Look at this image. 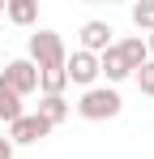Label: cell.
<instances>
[{
	"mask_svg": "<svg viewBox=\"0 0 154 159\" xmlns=\"http://www.w3.org/2000/svg\"><path fill=\"white\" fill-rule=\"evenodd\" d=\"M39 73H51V69H64V60H69V52H64V39L56 34V30H39V34H30V56H26Z\"/></svg>",
	"mask_w": 154,
	"mask_h": 159,
	"instance_id": "6da1fadb",
	"label": "cell"
},
{
	"mask_svg": "<svg viewBox=\"0 0 154 159\" xmlns=\"http://www.w3.org/2000/svg\"><path fill=\"white\" fill-rule=\"evenodd\" d=\"M120 107H124L120 90H111V86H90V90L81 95L77 112H81L86 120H111V116H120Z\"/></svg>",
	"mask_w": 154,
	"mask_h": 159,
	"instance_id": "7a4b0ae2",
	"label": "cell"
},
{
	"mask_svg": "<svg viewBox=\"0 0 154 159\" xmlns=\"http://www.w3.org/2000/svg\"><path fill=\"white\" fill-rule=\"evenodd\" d=\"M0 82H4V86H9L17 99H26L30 90H39V69H34V65L22 56V60H9V65L0 69Z\"/></svg>",
	"mask_w": 154,
	"mask_h": 159,
	"instance_id": "3957f363",
	"label": "cell"
},
{
	"mask_svg": "<svg viewBox=\"0 0 154 159\" xmlns=\"http://www.w3.org/2000/svg\"><path fill=\"white\" fill-rule=\"evenodd\" d=\"M51 133V125L43 120V116H34V112H22L13 125H9V142L13 146H34L39 138H47Z\"/></svg>",
	"mask_w": 154,
	"mask_h": 159,
	"instance_id": "277c9868",
	"label": "cell"
},
{
	"mask_svg": "<svg viewBox=\"0 0 154 159\" xmlns=\"http://www.w3.org/2000/svg\"><path fill=\"white\" fill-rule=\"evenodd\" d=\"M64 78L90 90V86H94V78H99V56H90V52H81V48H77V52L64 60Z\"/></svg>",
	"mask_w": 154,
	"mask_h": 159,
	"instance_id": "5b68a950",
	"label": "cell"
},
{
	"mask_svg": "<svg viewBox=\"0 0 154 159\" xmlns=\"http://www.w3.org/2000/svg\"><path fill=\"white\" fill-rule=\"evenodd\" d=\"M111 22H99V17H90L86 26H81V52H90V56H103L107 48H111Z\"/></svg>",
	"mask_w": 154,
	"mask_h": 159,
	"instance_id": "8992f818",
	"label": "cell"
},
{
	"mask_svg": "<svg viewBox=\"0 0 154 159\" xmlns=\"http://www.w3.org/2000/svg\"><path fill=\"white\" fill-rule=\"evenodd\" d=\"M116 48H120V56H124L128 73H137V69L150 60V52H146V39H141V34H128V39H120Z\"/></svg>",
	"mask_w": 154,
	"mask_h": 159,
	"instance_id": "52a82bcc",
	"label": "cell"
},
{
	"mask_svg": "<svg viewBox=\"0 0 154 159\" xmlns=\"http://www.w3.org/2000/svg\"><path fill=\"white\" fill-rule=\"evenodd\" d=\"M34 116H43L51 129H56V125H64V120H69V99H64V95H43Z\"/></svg>",
	"mask_w": 154,
	"mask_h": 159,
	"instance_id": "ba28073f",
	"label": "cell"
},
{
	"mask_svg": "<svg viewBox=\"0 0 154 159\" xmlns=\"http://www.w3.org/2000/svg\"><path fill=\"white\" fill-rule=\"evenodd\" d=\"M99 73H107V82H124V78H133L128 73V65H124V56H120V48L111 43L107 52L99 56Z\"/></svg>",
	"mask_w": 154,
	"mask_h": 159,
	"instance_id": "9c48e42d",
	"label": "cell"
},
{
	"mask_svg": "<svg viewBox=\"0 0 154 159\" xmlns=\"http://www.w3.org/2000/svg\"><path fill=\"white\" fill-rule=\"evenodd\" d=\"M4 13L13 26H34L39 17V0H4Z\"/></svg>",
	"mask_w": 154,
	"mask_h": 159,
	"instance_id": "30bf717a",
	"label": "cell"
},
{
	"mask_svg": "<svg viewBox=\"0 0 154 159\" xmlns=\"http://www.w3.org/2000/svg\"><path fill=\"white\" fill-rule=\"evenodd\" d=\"M17 116H22V99H17V95L0 82V120H4V125H13Z\"/></svg>",
	"mask_w": 154,
	"mask_h": 159,
	"instance_id": "8fae6325",
	"label": "cell"
},
{
	"mask_svg": "<svg viewBox=\"0 0 154 159\" xmlns=\"http://www.w3.org/2000/svg\"><path fill=\"white\" fill-rule=\"evenodd\" d=\"M64 86H69V78H64V69H51V73H39V90H43V95H64Z\"/></svg>",
	"mask_w": 154,
	"mask_h": 159,
	"instance_id": "7c38bea8",
	"label": "cell"
},
{
	"mask_svg": "<svg viewBox=\"0 0 154 159\" xmlns=\"http://www.w3.org/2000/svg\"><path fill=\"white\" fill-rule=\"evenodd\" d=\"M133 26L154 34V0H137V4H133Z\"/></svg>",
	"mask_w": 154,
	"mask_h": 159,
	"instance_id": "4fadbf2b",
	"label": "cell"
},
{
	"mask_svg": "<svg viewBox=\"0 0 154 159\" xmlns=\"http://www.w3.org/2000/svg\"><path fill=\"white\" fill-rule=\"evenodd\" d=\"M133 78H137V90H141V95H150V99H154V60H146V65H141V69H137Z\"/></svg>",
	"mask_w": 154,
	"mask_h": 159,
	"instance_id": "5bb4252c",
	"label": "cell"
},
{
	"mask_svg": "<svg viewBox=\"0 0 154 159\" xmlns=\"http://www.w3.org/2000/svg\"><path fill=\"white\" fill-rule=\"evenodd\" d=\"M0 159H13V142L9 138H0Z\"/></svg>",
	"mask_w": 154,
	"mask_h": 159,
	"instance_id": "9a60e30c",
	"label": "cell"
},
{
	"mask_svg": "<svg viewBox=\"0 0 154 159\" xmlns=\"http://www.w3.org/2000/svg\"><path fill=\"white\" fill-rule=\"evenodd\" d=\"M146 52H150V56H154V34H150V39H146Z\"/></svg>",
	"mask_w": 154,
	"mask_h": 159,
	"instance_id": "2e32d148",
	"label": "cell"
},
{
	"mask_svg": "<svg viewBox=\"0 0 154 159\" xmlns=\"http://www.w3.org/2000/svg\"><path fill=\"white\" fill-rule=\"evenodd\" d=\"M0 13H4V0H0Z\"/></svg>",
	"mask_w": 154,
	"mask_h": 159,
	"instance_id": "e0dca14e",
	"label": "cell"
},
{
	"mask_svg": "<svg viewBox=\"0 0 154 159\" xmlns=\"http://www.w3.org/2000/svg\"><path fill=\"white\" fill-rule=\"evenodd\" d=\"M0 60H4V52H0Z\"/></svg>",
	"mask_w": 154,
	"mask_h": 159,
	"instance_id": "ac0fdd59",
	"label": "cell"
}]
</instances>
